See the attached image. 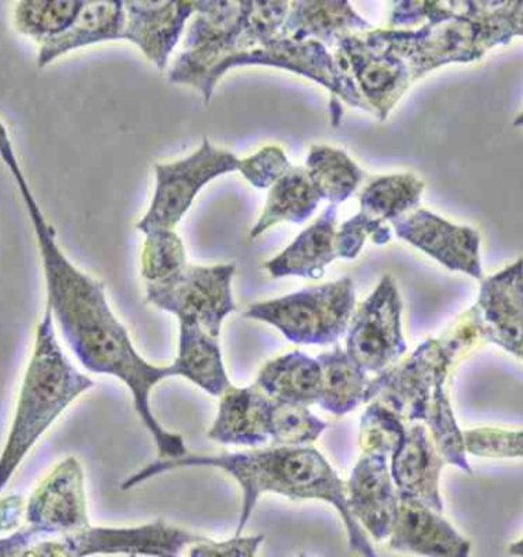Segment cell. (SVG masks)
Instances as JSON below:
<instances>
[{
    "label": "cell",
    "mask_w": 523,
    "mask_h": 557,
    "mask_svg": "<svg viewBox=\"0 0 523 557\" xmlns=\"http://www.w3.org/2000/svg\"><path fill=\"white\" fill-rule=\"evenodd\" d=\"M0 158L7 164L18 190L34 233L47 284V305L58 322L60 333L82 367L94 374L112 375L129 387L135 410L149 434L155 440L161 459H176L187 454L183 436L158 423L150 408V394L164 379L175 377L172 367H157L139 356L129 331L109 307L103 282L78 270L63 253L55 230L45 220L28 181L14 152L13 141L0 120Z\"/></svg>",
    "instance_id": "obj_1"
},
{
    "label": "cell",
    "mask_w": 523,
    "mask_h": 557,
    "mask_svg": "<svg viewBox=\"0 0 523 557\" xmlns=\"http://www.w3.org/2000/svg\"><path fill=\"white\" fill-rule=\"evenodd\" d=\"M187 468L224 470L240 484L244 499L236 536H242L261 496L276 493L292 500L317 499L331 504L344 519L349 548L361 557H379L366 532L349 511L344 481L312 446H273L216 455L187 451L184 457L176 459L158 458L127 478L122 488L130 491L152 478Z\"/></svg>",
    "instance_id": "obj_2"
},
{
    "label": "cell",
    "mask_w": 523,
    "mask_h": 557,
    "mask_svg": "<svg viewBox=\"0 0 523 557\" xmlns=\"http://www.w3.org/2000/svg\"><path fill=\"white\" fill-rule=\"evenodd\" d=\"M484 344L480 311L473 305L443 336L427 338L404 360L372 379L364 403H379L406 423L424 424L444 461L472 475L449 385L459 364Z\"/></svg>",
    "instance_id": "obj_3"
},
{
    "label": "cell",
    "mask_w": 523,
    "mask_h": 557,
    "mask_svg": "<svg viewBox=\"0 0 523 557\" xmlns=\"http://www.w3.org/2000/svg\"><path fill=\"white\" fill-rule=\"evenodd\" d=\"M94 386L96 382L82 374L63 352L51 308L47 305L18 389L13 424L0 454V493L54 421Z\"/></svg>",
    "instance_id": "obj_4"
},
{
    "label": "cell",
    "mask_w": 523,
    "mask_h": 557,
    "mask_svg": "<svg viewBox=\"0 0 523 557\" xmlns=\"http://www.w3.org/2000/svg\"><path fill=\"white\" fill-rule=\"evenodd\" d=\"M247 65L273 66L291 71L325 86L331 94V124L334 127L340 124L344 116L341 103L371 112L351 75L338 65L333 52H329L325 45L315 40L299 41L287 36L263 41L256 47L227 52L206 71L195 89H198L204 97L206 103H209L217 82L232 67Z\"/></svg>",
    "instance_id": "obj_5"
},
{
    "label": "cell",
    "mask_w": 523,
    "mask_h": 557,
    "mask_svg": "<svg viewBox=\"0 0 523 557\" xmlns=\"http://www.w3.org/2000/svg\"><path fill=\"white\" fill-rule=\"evenodd\" d=\"M356 304V284L344 277L253 304L244 315L269 323L292 344L326 346L348 331Z\"/></svg>",
    "instance_id": "obj_6"
},
{
    "label": "cell",
    "mask_w": 523,
    "mask_h": 557,
    "mask_svg": "<svg viewBox=\"0 0 523 557\" xmlns=\"http://www.w3.org/2000/svg\"><path fill=\"white\" fill-rule=\"evenodd\" d=\"M201 534L158 521L137 527H94L59 536L34 537L24 557H183Z\"/></svg>",
    "instance_id": "obj_7"
},
{
    "label": "cell",
    "mask_w": 523,
    "mask_h": 557,
    "mask_svg": "<svg viewBox=\"0 0 523 557\" xmlns=\"http://www.w3.org/2000/svg\"><path fill=\"white\" fill-rule=\"evenodd\" d=\"M450 3L451 16L424 24L418 29L374 28L361 34L369 47L394 52L408 63L412 81L449 65L484 58L490 50L480 26L461 16Z\"/></svg>",
    "instance_id": "obj_8"
},
{
    "label": "cell",
    "mask_w": 523,
    "mask_h": 557,
    "mask_svg": "<svg viewBox=\"0 0 523 557\" xmlns=\"http://www.w3.org/2000/svg\"><path fill=\"white\" fill-rule=\"evenodd\" d=\"M236 263L188 265L167 281L148 284L146 302L172 312L179 326H195L220 338L222 323L236 311L232 282Z\"/></svg>",
    "instance_id": "obj_9"
},
{
    "label": "cell",
    "mask_w": 523,
    "mask_h": 557,
    "mask_svg": "<svg viewBox=\"0 0 523 557\" xmlns=\"http://www.w3.org/2000/svg\"><path fill=\"white\" fill-rule=\"evenodd\" d=\"M239 158L229 150L216 148L204 139L190 156L173 163L157 164V187L148 213L138 222L139 232L148 235L157 230H175L188 212L199 190L207 183L236 172Z\"/></svg>",
    "instance_id": "obj_10"
},
{
    "label": "cell",
    "mask_w": 523,
    "mask_h": 557,
    "mask_svg": "<svg viewBox=\"0 0 523 557\" xmlns=\"http://www.w3.org/2000/svg\"><path fill=\"white\" fill-rule=\"evenodd\" d=\"M401 314L402 300L397 282L386 274L353 311L346 337V352L364 371L382 374L408 352Z\"/></svg>",
    "instance_id": "obj_11"
},
{
    "label": "cell",
    "mask_w": 523,
    "mask_h": 557,
    "mask_svg": "<svg viewBox=\"0 0 523 557\" xmlns=\"http://www.w3.org/2000/svg\"><path fill=\"white\" fill-rule=\"evenodd\" d=\"M24 524L37 537L78 532L90 525L80 461H60L25 503Z\"/></svg>",
    "instance_id": "obj_12"
},
{
    "label": "cell",
    "mask_w": 523,
    "mask_h": 557,
    "mask_svg": "<svg viewBox=\"0 0 523 557\" xmlns=\"http://www.w3.org/2000/svg\"><path fill=\"white\" fill-rule=\"evenodd\" d=\"M334 59L351 75L371 114L379 122H385L413 83L404 60L394 52L369 47L361 34L341 40Z\"/></svg>",
    "instance_id": "obj_13"
},
{
    "label": "cell",
    "mask_w": 523,
    "mask_h": 557,
    "mask_svg": "<svg viewBox=\"0 0 523 557\" xmlns=\"http://www.w3.org/2000/svg\"><path fill=\"white\" fill-rule=\"evenodd\" d=\"M398 238L420 248L451 271L484 278L481 236L469 225H454L425 209H415L390 222Z\"/></svg>",
    "instance_id": "obj_14"
},
{
    "label": "cell",
    "mask_w": 523,
    "mask_h": 557,
    "mask_svg": "<svg viewBox=\"0 0 523 557\" xmlns=\"http://www.w3.org/2000/svg\"><path fill=\"white\" fill-rule=\"evenodd\" d=\"M352 518L376 542L389 540L400 495L386 455L363 454L345 484Z\"/></svg>",
    "instance_id": "obj_15"
},
{
    "label": "cell",
    "mask_w": 523,
    "mask_h": 557,
    "mask_svg": "<svg viewBox=\"0 0 523 557\" xmlns=\"http://www.w3.org/2000/svg\"><path fill=\"white\" fill-rule=\"evenodd\" d=\"M476 308L485 344L523 361V259L481 281Z\"/></svg>",
    "instance_id": "obj_16"
},
{
    "label": "cell",
    "mask_w": 523,
    "mask_h": 557,
    "mask_svg": "<svg viewBox=\"0 0 523 557\" xmlns=\"http://www.w3.org/2000/svg\"><path fill=\"white\" fill-rule=\"evenodd\" d=\"M443 455L428 429L421 423H408L398 446L390 455V475L400 498L420 500L436 511H444L439 481Z\"/></svg>",
    "instance_id": "obj_17"
},
{
    "label": "cell",
    "mask_w": 523,
    "mask_h": 557,
    "mask_svg": "<svg viewBox=\"0 0 523 557\" xmlns=\"http://www.w3.org/2000/svg\"><path fill=\"white\" fill-rule=\"evenodd\" d=\"M389 548L421 557H470L472 542L441 511L420 500L400 498Z\"/></svg>",
    "instance_id": "obj_18"
},
{
    "label": "cell",
    "mask_w": 523,
    "mask_h": 557,
    "mask_svg": "<svg viewBox=\"0 0 523 557\" xmlns=\"http://www.w3.org/2000/svg\"><path fill=\"white\" fill-rule=\"evenodd\" d=\"M198 10L199 2L194 0H127L124 2V40L137 45L142 54L155 63L158 70H164L186 29L188 18L195 16Z\"/></svg>",
    "instance_id": "obj_19"
},
{
    "label": "cell",
    "mask_w": 523,
    "mask_h": 557,
    "mask_svg": "<svg viewBox=\"0 0 523 557\" xmlns=\"http://www.w3.org/2000/svg\"><path fill=\"white\" fill-rule=\"evenodd\" d=\"M337 206L329 205L314 224L276 258L263 263L271 277L287 276L320 278L329 263L340 259L337 250Z\"/></svg>",
    "instance_id": "obj_20"
},
{
    "label": "cell",
    "mask_w": 523,
    "mask_h": 557,
    "mask_svg": "<svg viewBox=\"0 0 523 557\" xmlns=\"http://www.w3.org/2000/svg\"><path fill=\"white\" fill-rule=\"evenodd\" d=\"M269 408L270 398L258 386L228 387L221 397L209 438L246 447L269 443Z\"/></svg>",
    "instance_id": "obj_21"
},
{
    "label": "cell",
    "mask_w": 523,
    "mask_h": 557,
    "mask_svg": "<svg viewBox=\"0 0 523 557\" xmlns=\"http://www.w3.org/2000/svg\"><path fill=\"white\" fill-rule=\"evenodd\" d=\"M374 29L349 2H289L284 34L291 39L315 40L336 48L346 37Z\"/></svg>",
    "instance_id": "obj_22"
},
{
    "label": "cell",
    "mask_w": 523,
    "mask_h": 557,
    "mask_svg": "<svg viewBox=\"0 0 523 557\" xmlns=\"http://www.w3.org/2000/svg\"><path fill=\"white\" fill-rule=\"evenodd\" d=\"M126 11L122 0H94L85 7L65 33L40 45L37 65H50L67 52L103 44V41L124 40Z\"/></svg>",
    "instance_id": "obj_23"
},
{
    "label": "cell",
    "mask_w": 523,
    "mask_h": 557,
    "mask_svg": "<svg viewBox=\"0 0 523 557\" xmlns=\"http://www.w3.org/2000/svg\"><path fill=\"white\" fill-rule=\"evenodd\" d=\"M254 385L270 400L310 408L319 403L322 369L317 359L302 351H291L263 364Z\"/></svg>",
    "instance_id": "obj_24"
},
{
    "label": "cell",
    "mask_w": 523,
    "mask_h": 557,
    "mask_svg": "<svg viewBox=\"0 0 523 557\" xmlns=\"http://www.w3.org/2000/svg\"><path fill=\"white\" fill-rule=\"evenodd\" d=\"M171 367L175 375L187 379L213 397H222L232 387L220 341L195 326H179L178 357Z\"/></svg>",
    "instance_id": "obj_25"
},
{
    "label": "cell",
    "mask_w": 523,
    "mask_h": 557,
    "mask_svg": "<svg viewBox=\"0 0 523 557\" xmlns=\"http://www.w3.org/2000/svg\"><path fill=\"white\" fill-rule=\"evenodd\" d=\"M320 201L322 198L312 186L307 169L302 165H292L271 187L265 209L254 227L251 228L250 238H259L262 233L281 222L302 224L314 214Z\"/></svg>",
    "instance_id": "obj_26"
},
{
    "label": "cell",
    "mask_w": 523,
    "mask_h": 557,
    "mask_svg": "<svg viewBox=\"0 0 523 557\" xmlns=\"http://www.w3.org/2000/svg\"><path fill=\"white\" fill-rule=\"evenodd\" d=\"M317 360L322 369L320 408L333 416L344 417L363 405L371 379L346 349L337 345L333 351L320 354Z\"/></svg>",
    "instance_id": "obj_27"
},
{
    "label": "cell",
    "mask_w": 523,
    "mask_h": 557,
    "mask_svg": "<svg viewBox=\"0 0 523 557\" xmlns=\"http://www.w3.org/2000/svg\"><path fill=\"white\" fill-rule=\"evenodd\" d=\"M304 169L320 198L337 207L356 194L366 176L348 153L329 146H312Z\"/></svg>",
    "instance_id": "obj_28"
},
{
    "label": "cell",
    "mask_w": 523,
    "mask_h": 557,
    "mask_svg": "<svg viewBox=\"0 0 523 557\" xmlns=\"http://www.w3.org/2000/svg\"><path fill=\"white\" fill-rule=\"evenodd\" d=\"M424 187V181L412 173L374 176L360 191V212L393 222L416 209Z\"/></svg>",
    "instance_id": "obj_29"
},
{
    "label": "cell",
    "mask_w": 523,
    "mask_h": 557,
    "mask_svg": "<svg viewBox=\"0 0 523 557\" xmlns=\"http://www.w3.org/2000/svg\"><path fill=\"white\" fill-rule=\"evenodd\" d=\"M83 7L82 0H22L14 10V28L41 45L65 33Z\"/></svg>",
    "instance_id": "obj_30"
},
{
    "label": "cell",
    "mask_w": 523,
    "mask_h": 557,
    "mask_svg": "<svg viewBox=\"0 0 523 557\" xmlns=\"http://www.w3.org/2000/svg\"><path fill=\"white\" fill-rule=\"evenodd\" d=\"M326 428L307 406L270 400L269 432L274 446H311Z\"/></svg>",
    "instance_id": "obj_31"
},
{
    "label": "cell",
    "mask_w": 523,
    "mask_h": 557,
    "mask_svg": "<svg viewBox=\"0 0 523 557\" xmlns=\"http://www.w3.org/2000/svg\"><path fill=\"white\" fill-rule=\"evenodd\" d=\"M188 265L186 248L175 230H157L146 235L141 276L146 284L167 281Z\"/></svg>",
    "instance_id": "obj_32"
},
{
    "label": "cell",
    "mask_w": 523,
    "mask_h": 557,
    "mask_svg": "<svg viewBox=\"0 0 523 557\" xmlns=\"http://www.w3.org/2000/svg\"><path fill=\"white\" fill-rule=\"evenodd\" d=\"M406 423L393 410L379 403H368L360 421V447L363 454H378L390 457L400 443Z\"/></svg>",
    "instance_id": "obj_33"
},
{
    "label": "cell",
    "mask_w": 523,
    "mask_h": 557,
    "mask_svg": "<svg viewBox=\"0 0 523 557\" xmlns=\"http://www.w3.org/2000/svg\"><path fill=\"white\" fill-rule=\"evenodd\" d=\"M466 455L484 459H523V429L473 428L462 431Z\"/></svg>",
    "instance_id": "obj_34"
},
{
    "label": "cell",
    "mask_w": 523,
    "mask_h": 557,
    "mask_svg": "<svg viewBox=\"0 0 523 557\" xmlns=\"http://www.w3.org/2000/svg\"><path fill=\"white\" fill-rule=\"evenodd\" d=\"M371 238L376 246H385L393 239V230L386 222L374 220L363 212L353 214L337 230V250L340 259H356L363 250L364 243Z\"/></svg>",
    "instance_id": "obj_35"
},
{
    "label": "cell",
    "mask_w": 523,
    "mask_h": 557,
    "mask_svg": "<svg viewBox=\"0 0 523 557\" xmlns=\"http://www.w3.org/2000/svg\"><path fill=\"white\" fill-rule=\"evenodd\" d=\"M292 168L287 153L278 146H266L254 156L239 161L237 172L256 189H271Z\"/></svg>",
    "instance_id": "obj_36"
},
{
    "label": "cell",
    "mask_w": 523,
    "mask_h": 557,
    "mask_svg": "<svg viewBox=\"0 0 523 557\" xmlns=\"http://www.w3.org/2000/svg\"><path fill=\"white\" fill-rule=\"evenodd\" d=\"M265 537L235 536L228 541L216 542L209 540L198 542L188 549V557H256Z\"/></svg>",
    "instance_id": "obj_37"
},
{
    "label": "cell",
    "mask_w": 523,
    "mask_h": 557,
    "mask_svg": "<svg viewBox=\"0 0 523 557\" xmlns=\"http://www.w3.org/2000/svg\"><path fill=\"white\" fill-rule=\"evenodd\" d=\"M25 515V500L22 496L0 499V532L21 529Z\"/></svg>",
    "instance_id": "obj_38"
},
{
    "label": "cell",
    "mask_w": 523,
    "mask_h": 557,
    "mask_svg": "<svg viewBox=\"0 0 523 557\" xmlns=\"http://www.w3.org/2000/svg\"><path fill=\"white\" fill-rule=\"evenodd\" d=\"M36 534L28 527L14 530L9 536L0 537V557H24Z\"/></svg>",
    "instance_id": "obj_39"
},
{
    "label": "cell",
    "mask_w": 523,
    "mask_h": 557,
    "mask_svg": "<svg viewBox=\"0 0 523 557\" xmlns=\"http://www.w3.org/2000/svg\"><path fill=\"white\" fill-rule=\"evenodd\" d=\"M508 555L513 557H523V537L508 545Z\"/></svg>",
    "instance_id": "obj_40"
},
{
    "label": "cell",
    "mask_w": 523,
    "mask_h": 557,
    "mask_svg": "<svg viewBox=\"0 0 523 557\" xmlns=\"http://www.w3.org/2000/svg\"><path fill=\"white\" fill-rule=\"evenodd\" d=\"M513 126L514 127H523V112H522V114L518 115V119L514 120Z\"/></svg>",
    "instance_id": "obj_41"
},
{
    "label": "cell",
    "mask_w": 523,
    "mask_h": 557,
    "mask_svg": "<svg viewBox=\"0 0 523 557\" xmlns=\"http://www.w3.org/2000/svg\"><path fill=\"white\" fill-rule=\"evenodd\" d=\"M299 557H308L307 555H300Z\"/></svg>",
    "instance_id": "obj_42"
}]
</instances>
